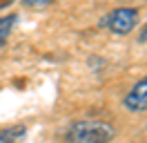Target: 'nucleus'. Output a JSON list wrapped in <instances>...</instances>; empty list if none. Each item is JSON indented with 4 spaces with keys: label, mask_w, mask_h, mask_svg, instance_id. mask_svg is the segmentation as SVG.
<instances>
[{
    "label": "nucleus",
    "mask_w": 147,
    "mask_h": 143,
    "mask_svg": "<svg viewBox=\"0 0 147 143\" xmlns=\"http://www.w3.org/2000/svg\"><path fill=\"white\" fill-rule=\"evenodd\" d=\"M65 143H111L116 127L107 121H76L63 132Z\"/></svg>",
    "instance_id": "nucleus-1"
},
{
    "label": "nucleus",
    "mask_w": 147,
    "mask_h": 143,
    "mask_svg": "<svg viewBox=\"0 0 147 143\" xmlns=\"http://www.w3.org/2000/svg\"><path fill=\"white\" fill-rule=\"evenodd\" d=\"M138 9L134 7H116L111 9L107 16H102L100 20V27L102 29H109L111 34L116 36H127L131 34L138 25Z\"/></svg>",
    "instance_id": "nucleus-2"
},
{
    "label": "nucleus",
    "mask_w": 147,
    "mask_h": 143,
    "mask_svg": "<svg viewBox=\"0 0 147 143\" xmlns=\"http://www.w3.org/2000/svg\"><path fill=\"white\" fill-rule=\"evenodd\" d=\"M123 107H125L127 112H134V114L147 112V76L136 80V83L131 85V89H129L127 94H125V98H123Z\"/></svg>",
    "instance_id": "nucleus-3"
},
{
    "label": "nucleus",
    "mask_w": 147,
    "mask_h": 143,
    "mask_svg": "<svg viewBox=\"0 0 147 143\" xmlns=\"http://www.w3.org/2000/svg\"><path fill=\"white\" fill-rule=\"evenodd\" d=\"M27 134V125H9V127H2L0 130V143H18L25 139Z\"/></svg>",
    "instance_id": "nucleus-4"
},
{
    "label": "nucleus",
    "mask_w": 147,
    "mask_h": 143,
    "mask_svg": "<svg viewBox=\"0 0 147 143\" xmlns=\"http://www.w3.org/2000/svg\"><path fill=\"white\" fill-rule=\"evenodd\" d=\"M18 20H20L18 14H7V16L0 18V47H5V45H7L11 31H13V27L18 25Z\"/></svg>",
    "instance_id": "nucleus-5"
},
{
    "label": "nucleus",
    "mask_w": 147,
    "mask_h": 143,
    "mask_svg": "<svg viewBox=\"0 0 147 143\" xmlns=\"http://www.w3.org/2000/svg\"><path fill=\"white\" fill-rule=\"evenodd\" d=\"M51 0H22V5L29 9H40V7H47Z\"/></svg>",
    "instance_id": "nucleus-6"
},
{
    "label": "nucleus",
    "mask_w": 147,
    "mask_h": 143,
    "mask_svg": "<svg viewBox=\"0 0 147 143\" xmlns=\"http://www.w3.org/2000/svg\"><path fill=\"white\" fill-rule=\"evenodd\" d=\"M138 43H147V22L143 25V29L138 31Z\"/></svg>",
    "instance_id": "nucleus-7"
},
{
    "label": "nucleus",
    "mask_w": 147,
    "mask_h": 143,
    "mask_svg": "<svg viewBox=\"0 0 147 143\" xmlns=\"http://www.w3.org/2000/svg\"><path fill=\"white\" fill-rule=\"evenodd\" d=\"M13 2H16V0H0V11H2V9H9Z\"/></svg>",
    "instance_id": "nucleus-8"
}]
</instances>
